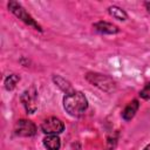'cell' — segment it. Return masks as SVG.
Here are the masks:
<instances>
[{"instance_id":"9a60e30c","label":"cell","mask_w":150,"mask_h":150,"mask_svg":"<svg viewBox=\"0 0 150 150\" xmlns=\"http://www.w3.org/2000/svg\"><path fill=\"white\" fill-rule=\"evenodd\" d=\"M144 150H150V145H148V146H146V148H145Z\"/></svg>"},{"instance_id":"5bb4252c","label":"cell","mask_w":150,"mask_h":150,"mask_svg":"<svg viewBox=\"0 0 150 150\" xmlns=\"http://www.w3.org/2000/svg\"><path fill=\"white\" fill-rule=\"evenodd\" d=\"M145 6H146V8H148V12H150V2H146Z\"/></svg>"},{"instance_id":"7a4b0ae2","label":"cell","mask_w":150,"mask_h":150,"mask_svg":"<svg viewBox=\"0 0 150 150\" xmlns=\"http://www.w3.org/2000/svg\"><path fill=\"white\" fill-rule=\"evenodd\" d=\"M8 8H9V11H11L12 13H14V14H15L19 19H21L25 23H27L28 26L34 27L35 29L41 30L40 26L34 21V19L26 12V9H25L19 2H16V1H9V2H8Z\"/></svg>"},{"instance_id":"8fae6325","label":"cell","mask_w":150,"mask_h":150,"mask_svg":"<svg viewBox=\"0 0 150 150\" xmlns=\"http://www.w3.org/2000/svg\"><path fill=\"white\" fill-rule=\"evenodd\" d=\"M108 11H109L110 15H112L117 20H125L127 19V13L122 8H120L117 6H111V7H109Z\"/></svg>"},{"instance_id":"8992f818","label":"cell","mask_w":150,"mask_h":150,"mask_svg":"<svg viewBox=\"0 0 150 150\" xmlns=\"http://www.w3.org/2000/svg\"><path fill=\"white\" fill-rule=\"evenodd\" d=\"M21 101H22L27 112L33 114L36 110V91H35V89L32 87V88H28L27 90H25L21 95Z\"/></svg>"},{"instance_id":"4fadbf2b","label":"cell","mask_w":150,"mask_h":150,"mask_svg":"<svg viewBox=\"0 0 150 150\" xmlns=\"http://www.w3.org/2000/svg\"><path fill=\"white\" fill-rule=\"evenodd\" d=\"M139 95H141V97H143V98H146V100L150 98V83H148V84L142 89V91L139 93Z\"/></svg>"},{"instance_id":"7c38bea8","label":"cell","mask_w":150,"mask_h":150,"mask_svg":"<svg viewBox=\"0 0 150 150\" xmlns=\"http://www.w3.org/2000/svg\"><path fill=\"white\" fill-rule=\"evenodd\" d=\"M19 80H20V77H19L18 75H15V74L9 75V76L5 80V88H6L7 90H12V89H14L15 86H16V83L19 82Z\"/></svg>"},{"instance_id":"52a82bcc","label":"cell","mask_w":150,"mask_h":150,"mask_svg":"<svg viewBox=\"0 0 150 150\" xmlns=\"http://www.w3.org/2000/svg\"><path fill=\"white\" fill-rule=\"evenodd\" d=\"M95 29L100 33H103V34H115L118 32V28L112 25V23H109V22H105V21H100L94 25Z\"/></svg>"},{"instance_id":"6da1fadb","label":"cell","mask_w":150,"mask_h":150,"mask_svg":"<svg viewBox=\"0 0 150 150\" xmlns=\"http://www.w3.org/2000/svg\"><path fill=\"white\" fill-rule=\"evenodd\" d=\"M63 107L73 116H80L82 115L86 109L88 108V101L81 91H74L71 94H68L63 98Z\"/></svg>"},{"instance_id":"ba28073f","label":"cell","mask_w":150,"mask_h":150,"mask_svg":"<svg viewBox=\"0 0 150 150\" xmlns=\"http://www.w3.org/2000/svg\"><path fill=\"white\" fill-rule=\"evenodd\" d=\"M138 107H139L138 101H137V100H132V101L124 108V110L122 111V117H123L125 121L131 120V118L135 116L136 111L138 110Z\"/></svg>"},{"instance_id":"5b68a950","label":"cell","mask_w":150,"mask_h":150,"mask_svg":"<svg viewBox=\"0 0 150 150\" xmlns=\"http://www.w3.org/2000/svg\"><path fill=\"white\" fill-rule=\"evenodd\" d=\"M14 131H15V134L19 135V136L29 137V136L35 135L36 127H35V124H34L32 121H28V120H20V121L16 122L15 128H14Z\"/></svg>"},{"instance_id":"3957f363","label":"cell","mask_w":150,"mask_h":150,"mask_svg":"<svg viewBox=\"0 0 150 150\" xmlns=\"http://www.w3.org/2000/svg\"><path fill=\"white\" fill-rule=\"evenodd\" d=\"M87 80L90 83H93L94 86L101 88L104 91L110 93V91H112L115 89V82L110 77H108V76H104V75H101V74H93V73H90V74L87 75Z\"/></svg>"},{"instance_id":"30bf717a","label":"cell","mask_w":150,"mask_h":150,"mask_svg":"<svg viewBox=\"0 0 150 150\" xmlns=\"http://www.w3.org/2000/svg\"><path fill=\"white\" fill-rule=\"evenodd\" d=\"M54 81H55V83L63 90V91H66V94L68 95V94H71V93H74V90H73V88H71V86H70V83L68 82V81H66V80H63L62 77H59V76H56V77H54Z\"/></svg>"},{"instance_id":"9c48e42d","label":"cell","mask_w":150,"mask_h":150,"mask_svg":"<svg viewBox=\"0 0 150 150\" xmlns=\"http://www.w3.org/2000/svg\"><path fill=\"white\" fill-rule=\"evenodd\" d=\"M43 144L48 150H59L60 149V138L56 135H49L47 137H45L43 139Z\"/></svg>"},{"instance_id":"277c9868","label":"cell","mask_w":150,"mask_h":150,"mask_svg":"<svg viewBox=\"0 0 150 150\" xmlns=\"http://www.w3.org/2000/svg\"><path fill=\"white\" fill-rule=\"evenodd\" d=\"M41 129L47 135H57V134H61L63 131L64 125L59 118L49 117V118H47V120H45L42 122Z\"/></svg>"}]
</instances>
